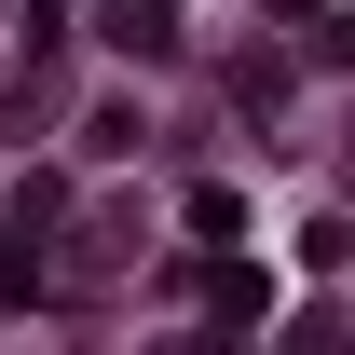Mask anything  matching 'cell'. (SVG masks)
<instances>
[{
    "mask_svg": "<svg viewBox=\"0 0 355 355\" xmlns=\"http://www.w3.org/2000/svg\"><path fill=\"white\" fill-rule=\"evenodd\" d=\"M96 42L137 55V69H164L178 55V0H96Z\"/></svg>",
    "mask_w": 355,
    "mask_h": 355,
    "instance_id": "6da1fadb",
    "label": "cell"
}]
</instances>
